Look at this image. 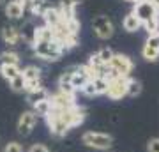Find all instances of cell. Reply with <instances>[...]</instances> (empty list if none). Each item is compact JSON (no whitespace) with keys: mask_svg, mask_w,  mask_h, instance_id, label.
Instances as JSON below:
<instances>
[{"mask_svg":"<svg viewBox=\"0 0 159 152\" xmlns=\"http://www.w3.org/2000/svg\"><path fill=\"white\" fill-rule=\"evenodd\" d=\"M74 108V106H73ZM73 108L69 110H60V108H51L50 113L46 115V124L53 136L62 138L67 135L69 129H73Z\"/></svg>","mask_w":159,"mask_h":152,"instance_id":"cell-1","label":"cell"},{"mask_svg":"<svg viewBox=\"0 0 159 152\" xmlns=\"http://www.w3.org/2000/svg\"><path fill=\"white\" fill-rule=\"evenodd\" d=\"M34 48V55L46 60V62H55L64 55V48L58 44L57 41H46V43H35L32 44Z\"/></svg>","mask_w":159,"mask_h":152,"instance_id":"cell-2","label":"cell"},{"mask_svg":"<svg viewBox=\"0 0 159 152\" xmlns=\"http://www.w3.org/2000/svg\"><path fill=\"white\" fill-rule=\"evenodd\" d=\"M81 143L90 149H96V150L106 152L113 145V136L106 135V133H99V131H87L81 135Z\"/></svg>","mask_w":159,"mask_h":152,"instance_id":"cell-3","label":"cell"},{"mask_svg":"<svg viewBox=\"0 0 159 152\" xmlns=\"http://www.w3.org/2000/svg\"><path fill=\"white\" fill-rule=\"evenodd\" d=\"M127 85H129V78H125V76H117V78L110 80L106 96L110 99H115V101L122 99L124 96H127Z\"/></svg>","mask_w":159,"mask_h":152,"instance_id":"cell-4","label":"cell"},{"mask_svg":"<svg viewBox=\"0 0 159 152\" xmlns=\"http://www.w3.org/2000/svg\"><path fill=\"white\" fill-rule=\"evenodd\" d=\"M108 66L113 69L119 76H125V78H129L131 71L134 67V66H133V60H131L127 55H122V53H115Z\"/></svg>","mask_w":159,"mask_h":152,"instance_id":"cell-5","label":"cell"},{"mask_svg":"<svg viewBox=\"0 0 159 152\" xmlns=\"http://www.w3.org/2000/svg\"><path fill=\"white\" fill-rule=\"evenodd\" d=\"M37 113L34 110H27V112H23L18 118V124H16V129L18 133L21 136H29L32 131H34L35 124H37Z\"/></svg>","mask_w":159,"mask_h":152,"instance_id":"cell-6","label":"cell"},{"mask_svg":"<svg viewBox=\"0 0 159 152\" xmlns=\"http://www.w3.org/2000/svg\"><path fill=\"white\" fill-rule=\"evenodd\" d=\"M92 28H94V34L99 37V39H110L113 35V23L108 16H96L94 21H92Z\"/></svg>","mask_w":159,"mask_h":152,"instance_id":"cell-7","label":"cell"},{"mask_svg":"<svg viewBox=\"0 0 159 152\" xmlns=\"http://www.w3.org/2000/svg\"><path fill=\"white\" fill-rule=\"evenodd\" d=\"M133 12L140 18V21H142V23L148 21V20H150V18H154V16H159L157 7L154 6L150 0H140V2H136V4H134V9H133Z\"/></svg>","mask_w":159,"mask_h":152,"instance_id":"cell-8","label":"cell"},{"mask_svg":"<svg viewBox=\"0 0 159 152\" xmlns=\"http://www.w3.org/2000/svg\"><path fill=\"white\" fill-rule=\"evenodd\" d=\"M50 103L51 108H60V110H69V108L76 106L74 96H67V94H62L58 90L55 94H50Z\"/></svg>","mask_w":159,"mask_h":152,"instance_id":"cell-9","label":"cell"},{"mask_svg":"<svg viewBox=\"0 0 159 152\" xmlns=\"http://www.w3.org/2000/svg\"><path fill=\"white\" fill-rule=\"evenodd\" d=\"M2 39H4V43L7 46H16L21 41V32L14 25H6L2 28Z\"/></svg>","mask_w":159,"mask_h":152,"instance_id":"cell-10","label":"cell"},{"mask_svg":"<svg viewBox=\"0 0 159 152\" xmlns=\"http://www.w3.org/2000/svg\"><path fill=\"white\" fill-rule=\"evenodd\" d=\"M23 14H25V7H23L21 2L9 0L6 4V16L9 20H20V18H23Z\"/></svg>","mask_w":159,"mask_h":152,"instance_id":"cell-11","label":"cell"},{"mask_svg":"<svg viewBox=\"0 0 159 152\" xmlns=\"http://www.w3.org/2000/svg\"><path fill=\"white\" fill-rule=\"evenodd\" d=\"M43 20H44V25H48L50 28H55L57 25H60V23L64 21L62 12H60V9H57V7H50V9L43 14Z\"/></svg>","mask_w":159,"mask_h":152,"instance_id":"cell-12","label":"cell"},{"mask_svg":"<svg viewBox=\"0 0 159 152\" xmlns=\"http://www.w3.org/2000/svg\"><path fill=\"white\" fill-rule=\"evenodd\" d=\"M46 99H50V92L44 89V87H41L37 90H30L27 92V101L34 106L35 103H41V101H46Z\"/></svg>","mask_w":159,"mask_h":152,"instance_id":"cell-13","label":"cell"},{"mask_svg":"<svg viewBox=\"0 0 159 152\" xmlns=\"http://www.w3.org/2000/svg\"><path fill=\"white\" fill-rule=\"evenodd\" d=\"M46 41H53V28H50L48 25L35 27L34 44H35V43H46Z\"/></svg>","mask_w":159,"mask_h":152,"instance_id":"cell-14","label":"cell"},{"mask_svg":"<svg viewBox=\"0 0 159 152\" xmlns=\"http://www.w3.org/2000/svg\"><path fill=\"white\" fill-rule=\"evenodd\" d=\"M142 25L143 23L140 21V18H138L134 12H129V14L124 18V21H122V27H124V30H127V32H136V30H140Z\"/></svg>","mask_w":159,"mask_h":152,"instance_id":"cell-15","label":"cell"},{"mask_svg":"<svg viewBox=\"0 0 159 152\" xmlns=\"http://www.w3.org/2000/svg\"><path fill=\"white\" fill-rule=\"evenodd\" d=\"M21 76L25 80V83H30V81H41V69L37 66H27V67L21 71Z\"/></svg>","mask_w":159,"mask_h":152,"instance_id":"cell-16","label":"cell"},{"mask_svg":"<svg viewBox=\"0 0 159 152\" xmlns=\"http://www.w3.org/2000/svg\"><path fill=\"white\" fill-rule=\"evenodd\" d=\"M0 66H20V55L16 51H2L0 53Z\"/></svg>","mask_w":159,"mask_h":152,"instance_id":"cell-17","label":"cell"},{"mask_svg":"<svg viewBox=\"0 0 159 152\" xmlns=\"http://www.w3.org/2000/svg\"><path fill=\"white\" fill-rule=\"evenodd\" d=\"M0 74H2L4 80L11 81V80H14L16 76L21 74V69H20V66H0Z\"/></svg>","mask_w":159,"mask_h":152,"instance_id":"cell-18","label":"cell"},{"mask_svg":"<svg viewBox=\"0 0 159 152\" xmlns=\"http://www.w3.org/2000/svg\"><path fill=\"white\" fill-rule=\"evenodd\" d=\"M20 32H21V41H27L30 44H34V37H35V25L34 23L27 21Z\"/></svg>","mask_w":159,"mask_h":152,"instance_id":"cell-19","label":"cell"},{"mask_svg":"<svg viewBox=\"0 0 159 152\" xmlns=\"http://www.w3.org/2000/svg\"><path fill=\"white\" fill-rule=\"evenodd\" d=\"M92 83H94V89H96L97 96L106 94V90H108V80H106V78H102V76H96V78H92Z\"/></svg>","mask_w":159,"mask_h":152,"instance_id":"cell-20","label":"cell"},{"mask_svg":"<svg viewBox=\"0 0 159 152\" xmlns=\"http://www.w3.org/2000/svg\"><path fill=\"white\" fill-rule=\"evenodd\" d=\"M34 112L37 113V117H46L48 113H50V110H51V103H50V99H46V101H41V103H35L34 106Z\"/></svg>","mask_w":159,"mask_h":152,"instance_id":"cell-21","label":"cell"},{"mask_svg":"<svg viewBox=\"0 0 159 152\" xmlns=\"http://www.w3.org/2000/svg\"><path fill=\"white\" fill-rule=\"evenodd\" d=\"M145 30L148 32V35H152V34H156V32H159V16H154V18H150L148 21H145L142 25Z\"/></svg>","mask_w":159,"mask_h":152,"instance_id":"cell-22","label":"cell"},{"mask_svg":"<svg viewBox=\"0 0 159 152\" xmlns=\"http://www.w3.org/2000/svg\"><path fill=\"white\" fill-rule=\"evenodd\" d=\"M142 94V83L136 81V80L129 78V85H127V96L129 97H136Z\"/></svg>","mask_w":159,"mask_h":152,"instance_id":"cell-23","label":"cell"},{"mask_svg":"<svg viewBox=\"0 0 159 152\" xmlns=\"http://www.w3.org/2000/svg\"><path fill=\"white\" fill-rule=\"evenodd\" d=\"M142 55H143L145 60H148V62H156V60L159 58V51L145 44V46H143V50H142Z\"/></svg>","mask_w":159,"mask_h":152,"instance_id":"cell-24","label":"cell"},{"mask_svg":"<svg viewBox=\"0 0 159 152\" xmlns=\"http://www.w3.org/2000/svg\"><path fill=\"white\" fill-rule=\"evenodd\" d=\"M25 85L27 83H25V80H23L21 74L9 81V87H11V90H14V92H23V90H25Z\"/></svg>","mask_w":159,"mask_h":152,"instance_id":"cell-25","label":"cell"},{"mask_svg":"<svg viewBox=\"0 0 159 152\" xmlns=\"http://www.w3.org/2000/svg\"><path fill=\"white\" fill-rule=\"evenodd\" d=\"M97 55H99V58L102 60V64H110V60L113 58V51L110 50V48H101V50L97 51Z\"/></svg>","mask_w":159,"mask_h":152,"instance_id":"cell-26","label":"cell"},{"mask_svg":"<svg viewBox=\"0 0 159 152\" xmlns=\"http://www.w3.org/2000/svg\"><path fill=\"white\" fill-rule=\"evenodd\" d=\"M4 152H25V149H23V145L20 141H9L4 147Z\"/></svg>","mask_w":159,"mask_h":152,"instance_id":"cell-27","label":"cell"},{"mask_svg":"<svg viewBox=\"0 0 159 152\" xmlns=\"http://www.w3.org/2000/svg\"><path fill=\"white\" fill-rule=\"evenodd\" d=\"M81 92H83V94H85L87 97H94V96H97V94H96V89H94V83H92V80H90V81H87V83L83 85Z\"/></svg>","mask_w":159,"mask_h":152,"instance_id":"cell-28","label":"cell"},{"mask_svg":"<svg viewBox=\"0 0 159 152\" xmlns=\"http://www.w3.org/2000/svg\"><path fill=\"white\" fill-rule=\"evenodd\" d=\"M145 44L159 51V32H156V34H152V35H148V39H147V43H145Z\"/></svg>","mask_w":159,"mask_h":152,"instance_id":"cell-29","label":"cell"},{"mask_svg":"<svg viewBox=\"0 0 159 152\" xmlns=\"http://www.w3.org/2000/svg\"><path fill=\"white\" fill-rule=\"evenodd\" d=\"M147 150L148 152H159V138H152L147 143Z\"/></svg>","mask_w":159,"mask_h":152,"instance_id":"cell-30","label":"cell"},{"mask_svg":"<svg viewBox=\"0 0 159 152\" xmlns=\"http://www.w3.org/2000/svg\"><path fill=\"white\" fill-rule=\"evenodd\" d=\"M27 152H50V149H48L46 145H43V143H34Z\"/></svg>","mask_w":159,"mask_h":152,"instance_id":"cell-31","label":"cell"},{"mask_svg":"<svg viewBox=\"0 0 159 152\" xmlns=\"http://www.w3.org/2000/svg\"><path fill=\"white\" fill-rule=\"evenodd\" d=\"M150 2H152V4H154V6H156V7H157V11H159V0H150Z\"/></svg>","mask_w":159,"mask_h":152,"instance_id":"cell-32","label":"cell"},{"mask_svg":"<svg viewBox=\"0 0 159 152\" xmlns=\"http://www.w3.org/2000/svg\"><path fill=\"white\" fill-rule=\"evenodd\" d=\"M2 7H4V0H0V9H2Z\"/></svg>","mask_w":159,"mask_h":152,"instance_id":"cell-33","label":"cell"},{"mask_svg":"<svg viewBox=\"0 0 159 152\" xmlns=\"http://www.w3.org/2000/svg\"><path fill=\"white\" fill-rule=\"evenodd\" d=\"M125 2H134V4H136V2H140V0H125Z\"/></svg>","mask_w":159,"mask_h":152,"instance_id":"cell-34","label":"cell"},{"mask_svg":"<svg viewBox=\"0 0 159 152\" xmlns=\"http://www.w3.org/2000/svg\"><path fill=\"white\" fill-rule=\"evenodd\" d=\"M18 2H23V0H18Z\"/></svg>","mask_w":159,"mask_h":152,"instance_id":"cell-35","label":"cell"}]
</instances>
